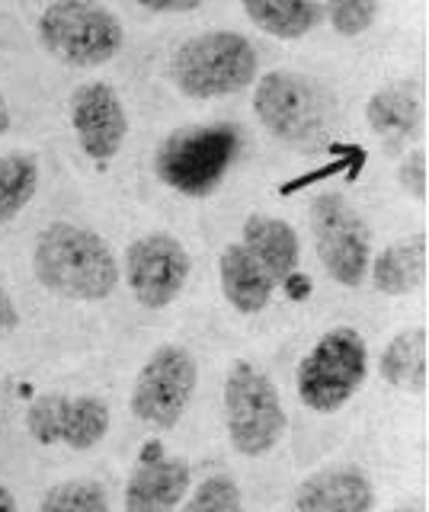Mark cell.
<instances>
[{"mask_svg":"<svg viewBox=\"0 0 429 512\" xmlns=\"http://www.w3.org/2000/svg\"><path fill=\"white\" fill-rule=\"evenodd\" d=\"M36 279L71 301H103L119 285V260L106 240L71 221L42 228L33 247Z\"/></svg>","mask_w":429,"mask_h":512,"instance_id":"cell-1","label":"cell"},{"mask_svg":"<svg viewBox=\"0 0 429 512\" xmlns=\"http://www.w3.org/2000/svg\"><path fill=\"white\" fill-rule=\"evenodd\" d=\"M244 135L231 122L186 125L170 132L157 148L154 167L161 183L177 189L180 196H212L241 154Z\"/></svg>","mask_w":429,"mask_h":512,"instance_id":"cell-2","label":"cell"},{"mask_svg":"<svg viewBox=\"0 0 429 512\" xmlns=\"http://www.w3.org/2000/svg\"><path fill=\"white\" fill-rule=\"evenodd\" d=\"M257 48L231 29H212L186 39L170 61V77L189 100H218L247 90L257 80Z\"/></svg>","mask_w":429,"mask_h":512,"instance_id":"cell-3","label":"cell"},{"mask_svg":"<svg viewBox=\"0 0 429 512\" xmlns=\"http://www.w3.org/2000/svg\"><path fill=\"white\" fill-rule=\"evenodd\" d=\"M253 112L269 135L292 148L321 144L333 122V96L298 71H269L253 90Z\"/></svg>","mask_w":429,"mask_h":512,"instance_id":"cell-4","label":"cell"},{"mask_svg":"<svg viewBox=\"0 0 429 512\" xmlns=\"http://www.w3.org/2000/svg\"><path fill=\"white\" fill-rule=\"evenodd\" d=\"M36 32L45 52L71 68H100L125 45L119 16L100 0H52L42 10Z\"/></svg>","mask_w":429,"mask_h":512,"instance_id":"cell-5","label":"cell"},{"mask_svg":"<svg viewBox=\"0 0 429 512\" xmlns=\"http://www.w3.org/2000/svg\"><path fill=\"white\" fill-rule=\"evenodd\" d=\"M369 375V346L356 327H333L311 346L298 365L295 388L301 404L314 413H337Z\"/></svg>","mask_w":429,"mask_h":512,"instance_id":"cell-6","label":"cell"},{"mask_svg":"<svg viewBox=\"0 0 429 512\" xmlns=\"http://www.w3.org/2000/svg\"><path fill=\"white\" fill-rule=\"evenodd\" d=\"M225 426L231 445L247 458L273 452L289 426L273 378L244 359H237L225 378Z\"/></svg>","mask_w":429,"mask_h":512,"instance_id":"cell-7","label":"cell"},{"mask_svg":"<svg viewBox=\"0 0 429 512\" xmlns=\"http://www.w3.org/2000/svg\"><path fill=\"white\" fill-rule=\"evenodd\" d=\"M311 234L314 253L324 272L346 288H359L369 279L372 263V231L356 205L340 192H317L311 199Z\"/></svg>","mask_w":429,"mask_h":512,"instance_id":"cell-8","label":"cell"},{"mask_svg":"<svg viewBox=\"0 0 429 512\" xmlns=\"http://www.w3.org/2000/svg\"><path fill=\"white\" fill-rule=\"evenodd\" d=\"M196 384H199V365L193 352L177 343L157 346L145 359V365L138 368L132 388L135 420L161 432L173 429L189 410Z\"/></svg>","mask_w":429,"mask_h":512,"instance_id":"cell-9","label":"cell"},{"mask_svg":"<svg viewBox=\"0 0 429 512\" xmlns=\"http://www.w3.org/2000/svg\"><path fill=\"white\" fill-rule=\"evenodd\" d=\"M189 269H193V260L186 247L167 231L138 237L125 250V282L135 301L148 311H164L180 298Z\"/></svg>","mask_w":429,"mask_h":512,"instance_id":"cell-10","label":"cell"},{"mask_svg":"<svg viewBox=\"0 0 429 512\" xmlns=\"http://www.w3.org/2000/svg\"><path fill=\"white\" fill-rule=\"evenodd\" d=\"M109 423V404L97 394H39L26 407L29 436L39 445H68L74 452L100 445Z\"/></svg>","mask_w":429,"mask_h":512,"instance_id":"cell-11","label":"cell"},{"mask_svg":"<svg viewBox=\"0 0 429 512\" xmlns=\"http://www.w3.org/2000/svg\"><path fill=\"white\" fill-rule=\"evenodd\" d=\"M71 125L84 154L97 164H109L129 138V116L106 80H87L71 93Z\"/></svg>","mask_w":429,"mask_h":512,"instance_id":"cell-12","label":"cell"},{"mask_svg":"<svg viewBox=\"0 0 429 512\" xmlns=\"http://www.w3.org/2000/svg\"><path fill=\"white\" fill-rule=\"evenodd\" d=\"M193 487V468L186 458L164 455L157 442L141 452V461L125 484V512H173Z\"/></svg>","mask_w":429,"mask_h":512,"instance_id":"cell-13","label":"cell"},{"mask_svg":"<svg viewBox=\"0 0 429 512\" xmlns=\"http://www.w3.org/2000/svg\"><path fill=\"white\" fill-rule=\"evenodd\" d=\"M295 512H375V487L359 468H324L298 484Z\"/></svg>","mask_w":429,"mask_h":512,"instance_id":"cell-14","label":"cell"},{"mask_svg":"<svg viewBox=\"0 0 429 512\" xmlns=\"http://www.w3.org/2000/svg\"><path fill=\"white\" fill-rule=\"evenodd\" d=\"M241 247L276 288L289 282L301 266V240L292 224L276 215H250L241 228Z\"/></svg>","mask_w":429,"mask_h":512,"instance_id":"cell-15","label":"cell"},{"mask_svg":"<svg viewBox=\"0 0 429 512\" xmlns=\"http://www.w3.org/2000/svg\"><path fill=\"white\" fill-rule=\"evenodd\" d=\"M429 272V237L410 234L394 240L369 263V279L381 295H413L420 292Z\"/></svg>","mask_w":429,"mask_h":512,"instance_id":"cell-16","label":"cell"},{"mask_svg":"<svg viewBox=\"0 0 429 512\" xmlns=\"http://www.w3.org/2000/svg\"><path fill=\"white\" fill-rule=\"evenodd\" d=\"M218 279L221 292L237 314H260L273 301L276 285L266 272L253 263V256L241 247V240H234L218 256Z\"/></svg>","mask_w":429,"mask_h":512,"instance_id":"cell-17","label":"cell"},{"mask_svg":"<svg viewBox=\"0 0 429 512\" xmlns=\"http://www.w3.org/2000/svg\"><path fill=\"white\" fill-rule=\"evenodd\" d=\"M378 372L397 391L423 394L429 384V333L423 327H410L391 336L378 359Z\"/></svg>","mask_w":429,"mask_h":512,"instance_id":"cell-18","label":"cell"},{"mask_svg":"<svg viewBox=\"0 0 429 512\" xmlns=\"http://www.w3.org/2000/svg\"><path fill=\"white\" fill-rule=\"evenodd\" d=\"M365 122L375 135L388 141H407L420 132L423 125V103L413 84H391L372 93L365 106Z\"/></svg>","mask_w":429,"mask_h":512,"instance_id":"cell-19","label":"cell"},{"mask_svg":"<svg viewBox=\"0 0 429 512\" xmlns=\"http://www.w3.org/2000/svg\"><path fill=\"white\" fill-rule=\"evenodd\" d=\"M247 20L273 39H305L324 23L321 0H241Z\"/></svg>","mask_w":429,"mask_h":512,"instance_id":"cell-20","label":"cell"},{"mask_svg":"<svg viewBox=\"0 0 429 512\" xmlns=\"http://www.w3.org/2000/svg\"><path fill=\"white\" fill-rule=\"evenodd\" d=\"M39 189V160L26 151L0 154V224L17 218Z\"/></svg>","mask_w":429,"mask_h":512,"instance_id":"cell-21","label":"cell"},{"mask_svg":"<svg viewBox=\"0 0 429 512\" xmlns=\"http://www.w3.org/2000/svg\"><path fill=\"white\" fill-rule=\"evenodd\" d=\"M39 512H109V496L103 484L90 477L65 480L42 496Z\"/></svg>","mask_w":429,"mask_h":512,"instance_id":"cell-22","label":"cell"},{"mask_svg":"<svg viewBox=\"0 0 429 512\" xmlns=\"http://www.w3.org/2000/svg\"><path fill=\"white\" fill-rule=\"evenodd\" d=\"M183 512H244V496L237 480L228 474H212L205 477L189 496Z\"/></svg>","mask_w":429,"mask_h":512,"instance_id":"cell-23","label":"cell"},{"mask_svg":"<svg viewBox=\"0 0 429 512\" xmlns=\"http://www.w3.org/2000/svg\"><path fill=\"white\" fill-rule=\"evenodd\" d=\"M381 0H327L324 16L330 20L333 32L343 39H356L362 32H369L378 20Z\"/></svg>","mask_w":429,"mask_h":512,"instance_id":"cell-24","label":"cell"},{"mask_svg":"<svg viewBox=\"0 0 429 512\" xmlns=\"http://www.w3.org/2000/svg\"><path fill=\"white\" fill-rule=\"evenodd\" d=\"M397 183H401L413 199H426L429 180H426V151H410L401 167H397Z\"/></svg>","mask_w":429,"mask_h":512,"instance_id":"cell-25","label":"cell"},{"mask_svg":"<svg viewBox=\"0 0 429 512\" xmlns=\"http://www.w3.org/2000/svg\"><path fill=\"white\" fill-rule=\"evenodd\" d=\"M135 4L151 13H189L202 7V0H135Z\"/></svg>","mask_w":429,"mask_h":512,"instance_id":"cell-26","label":"cell"},{"mask_svg":"<svg viewBox=\"0 0 429 512\" xmlns=\"http://www.w3.org/2000/svg\"><path fill=\"white\" fill-rule=\"evenodd\" d=\"M20 327V314H17V304L10 301V295L0 288V340L10 336L13 330Z\"/></svg>","mask_w":429,"mask_h":512,"instance_id":"cell-27","label":"cell"},{"mask_svg":"<svg viewBox=\"0 0 429 512\" xmlns=\"http://www.w3.org/2000/svg\"><path fill=\"white\" fill-rule=\"evenodd\" d=\"M0 512H20L17 509V500H13V493L4 484H0Z\"/></svg>","mask_w":429,"mask_h":512,"instance_id":"cell-28","label":"cell"},{"mask_svg":"<svg viewBox=\"0 0 429 512\" xmlns=\"http://www.w3.org/2000/svg\"><path fill=\"white\" fill-rule=\"evenodd\" d=\"M7 132H10V109H7L4 93H0V135H7Z\"/></svg>","mask_w":429,"mask_h":512,"instance_id":"cell-29","label":"cell"},{"mask_svg":"<svg viewBox=\"0 0 429 512\" xmlns=\"http://www.w3.org/2000/svg\"><path fill=\"white\" fill-rule=\"evenodd\" d=\"M394 512H426V509H423V506H413V503H410V506H401V509H394Z\"/></svg>","mask_w":429,"mask_h":512,"instance_id":"cell-30","label":"cell"}]
</instances>
